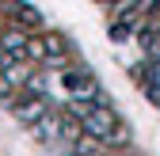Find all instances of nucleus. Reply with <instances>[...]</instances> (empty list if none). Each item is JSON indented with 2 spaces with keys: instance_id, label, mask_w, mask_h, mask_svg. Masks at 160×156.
<instances>
[{
  "instance_id": "1",
  "label": "nucleus",
  "mask_w": 160,
  "mask_h": 156,
  "mask_svg": "<svg viewBox=\"0 0 160 156\" xmlns=\"http://www.w3.org/2000/svg\"><path fill=\"white\" fill-rule=\"evenodd\" d=\"M65 114L99 145H126V126L107 103H69Z\"/></svg>"
},
{
  "instance_id": "2",
  "label": "nucleus",
  "mask_w": 160,
  "mask_h": 156,
  "mask_svg": "<svg viewBox=\"0 0 160 156\" xmlns=\"http://www.w3.org/2000/svg\"><path fill=\"white\" fill-rule=\"evenodd\" d=\"M31 50H34V61H42L50 69H69V42L61 34H53V31H42L38 38H31Z\"/></svg>"
},
{
  "instance_id": "3",
  "label": "nucleus",
  "mask_w": 160,
  "mask_h": 156,
  "mask_svg": "<svg viewBox=\"0 0 160 156\" xmlns=\"http://www.w3.org/2000/svg\"><path fill=\"white\" fill-rule=\"evenodd\" d=\"M61 88L72 103H103V91H99L95 76L88 69H65L61 72Z\"/></svg>"
},
{
  "instance_id": "4",
  "label": "nucleus",
  "mask_w": 160,
  "mask_h": 156,
  "mask_svg": "<svg viewBox=\"0 0 160 156\" xmlns=\"http://www.w3.org/2000/svg\"><path fill=\"white\" fill-rule=\"evenodd\" d=\"M4 12L15 19V27H23V31H34V27H42V12H38L34 4H27V0H8Z\"/></svg>"
}]
</instances>
